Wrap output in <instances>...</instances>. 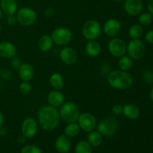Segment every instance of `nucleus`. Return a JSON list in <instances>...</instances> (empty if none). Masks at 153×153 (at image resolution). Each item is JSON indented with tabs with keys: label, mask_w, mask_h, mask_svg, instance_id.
Segmentation results:
<instances>
[{
	"label": "nucleus",
	"mask_w": 153,
	"mask_h": 153,
	"mask_svg": "<svg viewBox=\"0 0 153 153\" xmlns=\"http://www.w3.org/2000/svg\"><path fill=\"white\" fill-rule=\"evenodd\" d=\"M37 120L42 129L46 131H53L58 128L61 121L59 111L49 105L43 106L39 109Z\"/></svg>",
	"instance_id": "f257e3e1"
},
{
	"label": "nucleus",
	"mask_w": 153,
	"mask_h": 153,
	"mask_svg": "<svg viewBox=\"0 0 153 153\" xmlns=\"http://www.w3.org/2000/svg\"><path fill=\"white\" fill-rule=\"evenodd\" d=\"M108 82L112 88L120 91L128 90L132 86L134 79L127 71L113 70L108 76Z\"/></svg>",
	"instance_id": "f03ea898"
},
{
	"label": "nucleus",
	"mask_w": 153,
	"mask_h": 153,
	"mask_svg": "<svg viewBox=\"0 0 153 153\" xmlns=\"http://www.w3.org/2000/svg\"><path fill=\"white\" fill-rule=\"evenodd\" d=\"M59 114L61 120L68 124L77 122L80 115V111L77 105L74 102H67L60 107Z\"/></svg>",
	"instance_id": "7ed1b4c3"
},
{
	"label": "nucleus",
	"mask_w": 153,
	"mask_h": 153,
	"mask_svg": "<svg viewBox=\"0 0 153 153\" xmlns=\"http://www.w3.org/2000/svg\"><path fill=\"white\" fill-rule=\"evenodd\" d=\"M97 126L98 131L102 135L111 137L117 131L118 120L115 117L108 116L102 119Z\"/></svg>",
	"instance_id": "20e7f679"
},
{
	"label": "nucleus",
	"mask_w": 153,
	"mask_h": 153,
	"mask_svg": "<svg viewBox=\"0 0 153 153\" xmlns=\"http://www.w3.org/2000/svg\"><path fill=\"white\" fill-rule=\"evenodd\" d=\"M101 31V25L98 21L89 19L84 23L82 28V34L88 40H95L100 37Z\"/></svg>",
	"instance_id": "39448f33"
},
{
	"label": "nucleus",
	"mask_w": 153,
	"mask_h": 153,
	"mask_svg": "<svg viewBox=\"0 0 153 153\" xmlns=\"http://www.w3.org/2000/svg\"><path fill=\"white\" fill-rule=\"evenodd\" d=\"M146 51L144 43L140 39H131L127 44L126 53L132 60L138 61L143 57Z\"/></svg>",
	"instance_id": "423d86ee"
},
{
	"label": "nucleus",
	"mask_w": 153,
	"mask_h": 153,
	"mask_svg": "<svg viewBox=\"0 0 153 153\" xmlns=\"http://www.w3.org/2000/svg\"><path fill=\"white\" fill-rule=\"evenodd\" d=\"M53 43L59 46H65L70 43L73 39V33L69 28L65 27L56 28L51 34Z\"/></svg>",
	"instance_id": "0eeeda50"
},
{
	"label": "nucleus",
	"mask_w": 153,
	"mask_h": 153,
	"mask_svg": "<svg viewBox=\"0 0 153 153\" xmlns=\"http://www.w3.org/2000/svg\"><path fill=\"white\" fill-rule=\"evenodd\" d=\"M18 23L23 26H30L37 20V13L34 9L28 7L20 8L16 12Z\"/></svg>",
	"instance_id": "6e6552de"
},
{
	"label": "nucleus",
	"mask_w": 153,
	"mask_h": 153,
	"mask_svg": "<svg viewBox=\"0 0 153 153\" xmlns=\"http://www.w3.org/2000/svg\"><path fill=\"white\" fill-rule=\"evenodd\" d=\"M108 49L111 55L119 58L126 53L127 44L123 39L114 37L109 41L108 44Z\"/></svg>",
	"instance_id": "1a4fd4ad"
},
{
	"label": "nucleus",
	"mask_w": 153,
	"mask_h": 153,
	"mask_svg": "<svg viewBox=\"0 0 153 153\" xmlns=\"http://www.w3.org/2000/svg\"><path fill=\"white\" fill-rule=\"evenodd\" d=\"M77 123L80 126L81 129L88 133L94 131L97 126V118L94 115L88 112L80 114L78 118Z\"/></svg>",
	"instance_id": "9d476101"
},
{
	"label": "nucleus",
	"mask_w": 153,
	"mask_h": 153,
	"mask_svg": "<svg viewBox=\"0 0 153 153\" xmlns=\"http://www.w3.org/2000/svg\"><path fill=\"white\" fill-rule=\"evenodd\" d=\"M38 129L37 123L34 118L27 117L22 121L21 131L26 138H32L36 135Z\"/></svg>",
	"instance_id": "9b49d317"
},
{
	"label": "nucleus",
	"mask_w": 153,
	"mask_h": 153,
	"mask_svg": "<svg viewBox=\"0 0 153 153\" xmlns=\"http://www.w3.org/2000/svg\"><path fill=\"white\" fill-rule=\"evenodd\" d=\"M122 28V23L117 19H109L106 21L103 25V32L106 36L114 37L117 35Z\"/></svg>",
	"instance_id": "f8f14e48"
},
{
	"label": "nucleus",
	"mask_w": 153,
	"mask_h": 153,
	"mask_svg": "<svg viewBox=\"0 0 153 153\" xmlns=\"http://www.w3.org/2000/svg\"><path fill=\"white\" fill-rule=\"evenodd\" d=\"M59 56L63 63L67 65H73L78 60V53L76 49L70 46H65L60 51Z\"/></svg>",
	"instance_id": "ddd939ff"
},
{
	"label": "nucleus",
	"mask_w": 153,
	"mask_h": 153,
	"mask_svg": "<svg viewBox=\"0 0 153 153\" xmlns=\"http://www.w3.org/2000/svg\"><path fill=\"white\" fill-rule=\"evenodd\" d=\"M124 10L130 16H137L142 12L143 3L141 0H125Z\"/></svg>",
	"instance_id": "4468645a"
},
{
	"label": "nucleus",
	"mask_w": 153,
	"mask_h": 153,
	"mask_svg": "<svg viewBox=\"0 0 153 153\" xmlns=\"http://www.w3.org/2000/svg\"><path fill=\"white\" fill-rule=\"evenodd\" d=\"M18 73L22 82H30L34 77L35 71L34 67L31 64L22 63L18 69Z\"/></svg>",
	"instance_id": "2eb2a0df"
},
{
	"label": "nucleus",
	"mask_w": 153,
	"mask_h": 153,
	"mask_svg": "<svg viewBox=\"0 0 153 153\" xmlns=\"http://www.w3.org/2000/svg\"><path fill=\"white\" fill-rule=\"evenodd\" d=\"M56 150L60 153H67L70 152L72 147V141L70 137L65 134H61L57 137L55 143Z\"/></svg>",
	"instance_id": "dca6fc26"
},
{
	"label": "nucleus",
	"mask_w": 153,
	"mask_h": 153,
	"mask_svg": "<svg viewBox=\"0 0 153 153\" xmlns=\"http://www.w3.org/2000/svg\"><path fill=\"white\" fill-rule=\"evenodd\" d=\"M47 101L49 105L58 108L64 103V96L61 91L53 90L48 94Z\"/></svg>",
	"instance_id": "f3484780"
},
{
	"label": "nucleus",
	"mask_w": 153,
	"mask_h": 153,
	"mask_svg": "<svg viewBox=\"0 0 153 153\" xmlns=\"http://www.w3.org/2000/svg\"><path fill=\"white\" fill-rule=\"evenodd\" d=\"M16 55V48L10 42L3 41L0 43V57L4 58H13Z\"/></svg>",
	"instance_id": "a211bd4d"
},
{
	"label": "nucleus",
	"mask_w": 153,
	"mask_h": 153,
	"mask_svg": "<svg viewBox=\"0 0 153 153\" xmlns=\"http://www.w3.org/2000/svg\"><path fill=\"white\" fill-rule=\"evenodd\" d=\"M123 114L128 120H135L140 117V111L139 108L137 105L131 103H128L123 105Z\"/></svg>",
	"instance_id": "6ab92c4d"
},
{
	"label": "nucleus",
	"mask_w": 153,
	"mask_h": 153,
	"mask_svg": "<svg viewBox=\"0 0 153 153\" xmlns=\"http://www.w3.org/2000/svg\"><path fill=\"white\" fill-rule=\"evenodd\" d=\"M0 7L7 16L15 14L17 11V2L16 0H1Z\"/></svg>",
	"instance_id": "aec40b11"
},
{
	"label": "nucleus",
	"mask_w": 153,
	"mask_h": 153,
	"mask_svg": "<svg viewBox=\"0 0 153 153\" xmlns=\"http://www.w3.org/2000/svg\"><path fill=\"white\" fill-rule=\"evenodd\" d=\"M101 45L96 40H88L85 45V52L90 57H97L101 53Z\"/></svg>",
	"instance_id": "412c9836"
},
{
	"label": "nucleus",
	"mask_w": 153,
	"mask_h": 153,
	"mask_svg": "<svg viewBox=\"0 0 153 153\" xmlns=\"http://www.w3.org/2000/svg\"><path fill=\"white\" fill-rule=\"evenodd\" d=\"M53 40H52L51 36L44 34L41 36L37 42V46L38 49L42 52H48L50 50L53 46Z\"/></svg>",
	"instance_id": "4be33fe9"
},
{
	"label": "nucleus",
	"mask_w": 153,
	"mask_h": 153,
	"mask_svg": "<svg viewBox=\"0 0 153 153\" xmlns=\"http://www.w3.org/2000/svg\"><path fill=\"white\" fill-rule=\"evenodd\" d=\"M49 83H50L51 86L54 88V90L61 91L64 86L62 75L59 73H52L49 78Z\"/></svg>",
	"instance_id": "5701e85b"
},
{
	"label": "nucleus",
	"mask_w": 153,
	"mask_h": 153,
	"mask_svg": "<svg viewBox=\"0 0 153 153\" xmlns=\"http://www.w3.org/2000/svg\"><path fill=\"white\" fill-rule=\"evenodd\" d=\"M102 135L98 131H92L88 136V142L94 147L100 146L102 143Z\"/></svg>",
	"instance_id": "b1692460"
},
{
	"label": "nucleus",
	"mask_w": 153,
	"mask_h": 153,
	"mask_svg": "<svg viewBox=\"0 0 153 153\" xmlns=\"http://www.w3.org/2000/svg\"><path fill=\"white\" fill-rule=\"evenodd\" d=\"M81 128L77 122L68 123L64 128V134L69 137H75L80 133Z\"/></svg>",
	"instance_id": "393cba45"
},
{
	"label": "nucleus",
	"mask_w": 153,
	"mask_h": 153,
	"mask_svg": "<svg viewBox=\"0 0 153 153\" xmlns=\"http://www.w3.org/2000/svg\"><path fill=\"white\" fill-rule=\"evenodd\" d=\"M143 34V28L140 24H133L128 28V35L131 39H140Z\"/></svg>",
	"instance_id": "a878e982"
},
{
	"label": "nucleus",
	"mask_w": 153,
	"mask_h": 153,
	"mask_svg": "<svg viewBox=\"0 0 153 153\" xmlns=\"http://www.w3.org/2000/svg\"><path fill=\"white\" fill-rule=\"evenodd\" d=\"M132 61L133 60L128 55H123L119 58L117 63L118 67L120 70L128 72L132 67Z\"/></svg>",
	"instance_id": "bb28decb"
},
{
	"label": "nucleus",
	"mask_w": 153,
	"mask_h": 153,
	"mask_svg": "<svg viewBox=\"0 0 153 153\" xmlns=\"http://www.w3.org/2000/svg\"><path fill=\"white\" fill-rule=\"evenodd\" d=\"M92 146L88 140H81L75 146V153H92Z\"/></svg>",
	"instance_id": "cd10ccee"
},
{
	"label": "nucleus",
	"mask_w": 153,
	"mask_h": 153,
	"mask_svg": "<svg viewBox=\"0 0 153 153\" xmlns=\"http://www.w3.org/2000/svg\"><path fill=\"white\" fill-rule=\"evenodd\" d=\"M152 15L149 13H143L139 16L138 20L141 25H149L152 22Z\"/></svg>",
	"instance_id": "c85d7f7f"
},
{
	"label": "nucleus",
	"mask_w": 153,
	"mask_h": 153,
	"mask_svg": "<svg viewBox=\"0 0 153 153\" xmlns=\"http://www.w3.org/2000/svg\"><path fill=\"white\" fill-rule=\"evenodd\" d=\"M20 153H43L41 149L34 145H26L21 149Z\"/></svg>",
	"instance_id": "c756f323"
},
{
	"label": "nucleus",
	"mask_w": 153,
	"mask_h": 153,
	"mask_svg": "<svg viewBox=\"0 0 153 153\" xmlns=\"http://www.w3.org/2000/svg\"><path fill=\"white\" fill-rule=\"evenodd\" d=\"M19 91L21 94L26 95L31 91V85L28 82H22L19 85Z\"/></svg>",
	"instance_id": "7c9ffc66"
},
{
	"label": "nucleus",
	"mask_w": 153,
	"mask_h": 153,
	"mask_svg": "<svg viewBox=\"0 0 153 153\" xmlns=\"http://www.w3.org/2000/svg\"><path fill=\"white\" fill-rule=\"evenodd\" d=\"M143 79L144 82L147 84H152L153 83V73L149 70H146L144 71L143 74Z\"/></svg>",
	"instance_id": "2f4dec72"
},
{
	"label": "nucleus",
	"mask_w": 153,
	"mask_h": 153,
	"mask_svg": "<svg viewBox=\"0 0 153 153\" xmlns=\"http://www.w3.org/2000/svg\"><path fill=\"white\" fill-rule=\"evenodd\" d=\"M123 105L120 104H115L114 105L113 107H112L111 111L112 113L115 116H118V115H120L123 114Z\"/></svg>",
	"instance_id": "473e14b6"
},
{
	"label": "nucleus",
	"mask_w": 153,
	"mask_h": 153,
	"mask_svg": "<svg viewBox=\"0 0 153 153\" xmlns=\"http://www.w3.org/2000/svg\"><path fill=\"white\" fill-rule=\"evenodd\" d=\"M11 67L12 68L14 69V70H17L19 68V67L21 66L22 63H21L20 59H19L18 57H13V58H11Z\"/></svg>",
	"instance_id": "72a5a7b5"
},
{
	"label": "nucleus",
	"mask_w": 153,
	"mask_h": 153,
	"mask_svg": "<svg viewBox=\"0 0 153 153\" xmlns=\"http://www.w3.org/2000/svg\"><path fill=\"white\" fill-rule=\"evenodd\" d=\"M7 24H8L9 25H10V26H13V25H15L18 22L17 19H16V16H15V14L7 16Z\"/></svg>",
	"instance_id": "f704fd0d"
},
{
	"label": "nucleus",
	"mask_w": 153,
	"mask_h": 153,
	"mask_svg": "<svg viewBox=\"0 0 153 153\" xmlns=\"http://www.w3.org/2000/svg\"><path fill=\"white\" fill-rule=\"evenodd\" d=\"M54 13H55V9L52 7H48L47 8L45 9L44 16H46V18L52 17L54 15Z\"/></svg>",
	"instance_id": "c9c22d12"
},
{
	"label": "nucleus",
	"mask_w": 153,
	"mask_h": 153,
	"mask_svg": "<svg viewBox=\"0 0 153 153\" xmlns=\"http://www.w3.org/2000/svg\"><path fill=\"white\" fill-rule=\"evenodd\" d=\"M145 39L149 43L153 44V30H150L148 31L145 36Z\"/></svg>",
	"instance_id": "e433bc0d"
},
{
	"label": "nucleus",
	"mask_w": 153,
	"mask_h": 153,
	"mask_svg": "<svg viewBox=\"0 0 153 153\" xmlns=\"http://www.w3.org/2000/svg\"><path fill=\"white\" fill-rule=\"evenodd\" d=\"M148 10H149V13L153 15V0H149L147 4Z\"/></svg>",
	"instance_id": "4c0bfd02"
},
{
	"label": "nucleus",
	"mask_w": 153,
	"mask_h": 153,
	"mask_svg": "<svg viewBox=\"0 0 153 153\" xmlns=\"http://www.w3.org/2000/svg\"><path fill=\"white\" fill-rule=\"evenodd\" d=\"M26 137H25L24 135H20L18 137V139H17V141L18 143H19V144H24V143H25V141H26Z\"/></svg>",
	"instance_id": "58836bf2"
},
{
	"label": "nucleus",
	"mask_w": 153,
	"mask_h": 153,
	"mask_svg": "<svg viewBox=\"0 0 153 153\" xmlns=\"http://www.w3.org/2000/svg\"><path fill=\"white\" fill-rule=\"evenodd\" d=\"M4 115H3L2 112L0 111V127L2 126V124L4 123Z\"/></svg>",
	"instance_id": "ea45409f"
},
{
	"label": "nucleus",
	"mask_w": 153,
	"mask_h": 153,
	"mask_svg": "<svg viewBox=\"0 0 153 153\" xmlns=\"http://www.w3.org/2000/svg\"><path fill=\"white\" fill-rule=\"evenodd\" d=\"M6 132V129L4 128H1V126L0 127V134L1 135H4Z\"/></svg>",
	"instance_id": "a19ab883"
},
{
	"label": "nucleus",
	"mask_w": 153,
	"mask_h": 153,
	"mask_svg": "<svg viewBox=\"0 0 153 153\" xmlns=\"http://www.w3.org/2000/svg\"><path fill=\"white\" fill-rule=\"evenodd\" d=\"M149 97H150L151 100L153 102V87H152V89H151L150 93H149Z\"/></svg>",
	"instance_id": "79ce46f5"
},
{
	"label": "nucleus",
	"mask_w": 153,
	"mask_h": 153,
	"mask_svg": "<svg viewBox=\"0 0 153 153\" xmlns=\"http://www.w3.org/2000/svg\"><path fill=\"white\" fill-rule=\"evenodd\" d=\"M2 16H3V11H2V10H1V7H0V19H1V18H2Z\"/></svg>",
	"instance_id": "37998d69"
},
{
	"label": "nucleus",
	"mask_w": 153,
	"mask_h": 153,
	"mask_svg": "<svg viewBox=\"0 0 153 153\" xmlns=\"http://www.w3.org/2000/svg\"><path fill=\"white\" fill-rule=\"evenodd\" d=\"M114 1H125V0H114Z\"/></svg>",
	"instance_id": "c03bdc74"
},
{
	"label": "nucleus",
	"mask_w": 153,
	"mask_h": 153,
	"mask_svg": "<svg viewBox=\"0 0 153 153\" xmlns=\"http://www.w3.org/2000/svg\"><path fill=\"white\" fill-rule=\"evenodd\" d=\"M1 25H0V33H1Z\"/></svg>",
	"instance_id": "a18cd8bd"
},
{
	"label": "nucleus",
	"mask_w": 153,
	"mask_h": 153,
	"mask_svg": "<svg viewBox=\"0 0 153 153\" xmlns=\"http://www.w3.org/2000/svg\"><path fill=\"white\" fill-rule=\"evenodd\" d=\"M1 68H0V76H1Z\"/></svg>",
	"instance_id": "49530a36"
}]
</instances>
